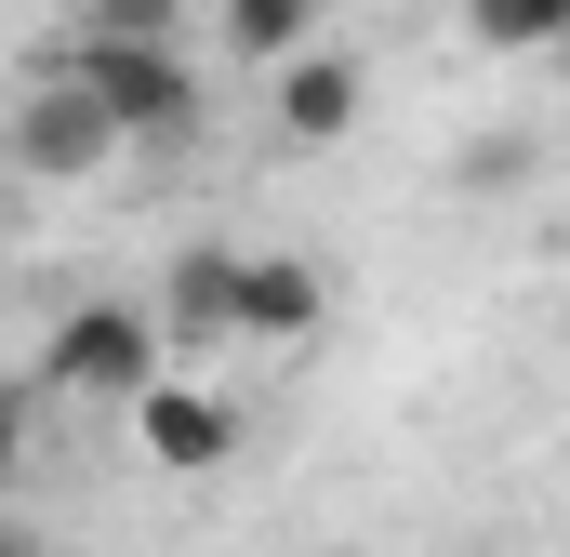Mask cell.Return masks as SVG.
<instances>
[{"mask_svg": "<svg viewBox=\"0 0 570 557\" xmlns=\"http://www.w3.org/2000/svg\"><path fill=\"white\" fill-rule=\"evenodd\" d=\"M318 13L332 0H226V40H239V67H279V53L318 40Z\"/></svg>", "mask_w": 570, "mask_h": 557, "instance_id": "8", "label": "cell"}, {"mask_svg": "<svg viewBox=\"0 0 570 557\" xmlns=\"http://www.w3.org/2000/svg\"><path fill=\"white\" fill-rule=\"evenodd\" d=\"M358 120H372V67H358L345 40L279 53V134H292V146H345Z\"/></svg>", "mask_w": 570, "mask_h": 557, "instance_id": "6", "label": "cell"}, {"mask_svg": "<svg viewBox=\"0 0 570 557\" xmlns=\"http://www.w3.org/2000/svg\"><path fill=\"white\" fill-rule=\"evenodd\" d=\"M53 67L94 94V120L120 146H186L199 134V67H186V40H67Z\"/></svg>", "mask_w": 570, "mask_h": 557, "instance_id": "1", "label": "cell"}, {"mask_svg": "<svg viewBox=\"0 0 570 557\" xmlns=\"http://www.w3.org/2000/svg\"><path fill=\"white\" fill-rule=\"evenodd\" d=\"M186 0H80V40H173Z\"/></svg>", "mask_w": 570, "mask_h": 557, "instance_id": "10", "label": "cell"}, {"mask_svg": "<svg viewBox=\"0 0 570 557\" xmlns=\"http://www.w3.org/2000/svg\"><path fill=\"white\" fill-rule=\"evenodd\" d=\"M0 557H53V545H40V531H27V518H0Z\"/></svg>", "mask_w": 570, "mask_h": 557, "instance_id": "12", "label": "cell"}, {"mask_svg": "<svg viewBox=\"0 0 570 557\" xmlns=\"http://www.w3.org/2000/svg\"><path fill=\"white\" fill-rule=\"evenodd\" d=\"M464 40L504 53V67H531V53H558V40H570V0H464Z\"/></svg>", "mask_w": 570, "mask_h": 557, "instance_id": "7", "label": "cell"}, {"mask_svg": "<svg viewBox=\"0 0 570 557\" xmlns=\"http://www.w3.org/2000/svg\"><path fill=\"white\" fill-rule=\"evenodd\" d=\"M332 319V278L305 266V253H226V332H253V345H305Z\"/></svg>", "mask_w": 570, "mask_h": 557, "instance_id": "5", "label": "cell"}, {"mask_svg": "<svg viewBox=\"0 0 570 557\" xmlns=\"http://www.w3.org/2000/svg\"><path fill=\"white\" fill-rule=\"evenodd\" d=\"M134 451L159 465V478H213L226 451H239V399L226 385H186V372H159L134 399Z\"/></svg>", "mask_w": 570, "mask_h": 557, "instance_id": "4", "label": "cell"}, {"mask_svg": "<svg viewBox=\"0 0 570 557\" xmlns=\"http://www.w3.org/2000/svg\"><path fill=\"white\" fill-rule=\"evenodd\" d=\"M107 159H120V134H107V120H94V94L40 53V80L13 94V173H27V186H94Z\"/></svg>", "mask_w": 570, "mask_h": 557, "instance_id": "3", "label": "cell"}, {"mask_svg": "<svg viewBox=\"0 0 570 557\" xmlns=\"http://www.w3.org/2000/svg\"><path fill=\"white\" fill-rule=\"evenodd\" d=\"M40 399H67V412H134L146 385H159V332H146V305H67L53 332H40V372H27Z\"/></svg>", "mask_w": 570, "mask_h": 557, "instance_id": "2", "label": "cell"}, {"mask_svg": "<svg viewBox=\"0 0 570 557\" xmlns=\"http://www.w3.org/2000/svg\"><path fill=\"white\" fill-rule=\"evenodd\" d=\"M531 173V134H478L464 146V186H518Z\"/></svg>", "mask_w": 570, "mask_h": 557, "instance_id": "11", "label": "cell"}, {"mask_svg": "<svg viewBox=\"0 0 570 557\" xmlns=\"http://www.w3.org/2000/svg\"><path fill=\"white\" fill-rule=\"evenodd\" d=\"M173 332H226V253H173Z\"/></svg>", "mask_w": 570, "mask_h": 557, "instance_id": "9", "label": "cell"}]
</instances>
